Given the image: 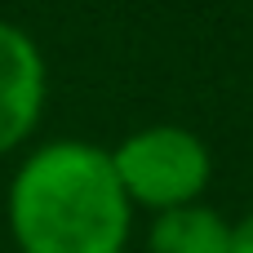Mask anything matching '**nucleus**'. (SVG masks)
Wrapping results in <instances>:
<instances>
[{"label":"nucleus","instance_id":"nucleus-1","mask_svg":"<svg viewBox=\"0 0 253 253\" xmlns=\"http://www.w3.org/2000/svg\"><path fill=\"white\" fill-rule=\"evenodd\" d=\"M9 227L22 253H125L133 205L111 151L44 142L9 187Z\"/></svg>","mask_w":253,"mask_h":253},{"label":"nucleus","instance_id":"nucleus-2","mask_svg":"<svg viewBox=\"0 0 253 253\" xmlns=\"http://www.w3.org/2000/svg\"><path fill=\"white\" fill-rule=\"evenodd\" d=\"M116 178L129 196V205H147L156 213L191 205L213 173L209 147L178 125H151L129 133L116 151H111Z\"/></svg>","mask_w":253,"mask_h":253},{"label":"nucleus","instance_id":"nucleus-3","mask_svg":"<svg viewBox=\"0 0 253 253\" xmlns=\"http://www.w3.org/2000/svg\"><path fill=\"white\" fill-rule=\"evenodd\" d=\"M40 107L44 58L22 27L0 22V156L31 138V129L40 125Z\"/></svg>","mask_w":253,"mask_h":253},{"label":"nucleus","instance_id":"nucleus-4","mask_svg":"<svg viewBox=\"0 0 253 253\" xmlns=\"http://www.w3.org/2000/svg\"><path fill=\"white\" fill-rule=\"evenodd\" d=\"M151 253H231V222L205 205L165 209L147 236Z\"/></svg>","mask_w":253,"mask_h":253},{"label":"nucleus","instance_id":"nucleus-5","mask_svg":"<svg viewBox=\"0 0 253 253\" xmlns=\"http://www.w3.org/2000/svg\"><path fill=\"white\" fill-rule=\"evenodd\" d=\"M231 253H253V213L231 227Z\"/></svg>","mask_w":253,"mask_h":253}]
</instances>
